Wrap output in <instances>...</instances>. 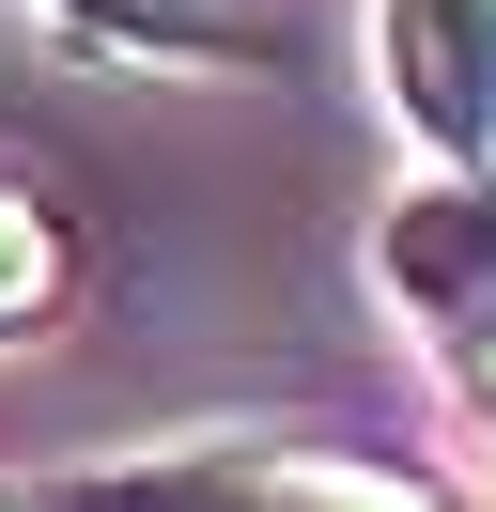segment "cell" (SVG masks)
<instances>
[{
  "label": "cell",
  "mask_w": 496,
  "mask_h": 512,
  "mask_svg": "<svg viewBox=\"0 0 496 512\" xmlns=\"http://www.w3.org/2000/svg\"><path fill=\"white\" fill-rule=\"evenodd\" d=\"M372 78L450 171L496 156V0H372Z\"/></svg>",
  "instance_id": "cell-1"
},
{
  "label": "cell",
  "mask_w": 496,
  "mask_h": 512,
  "mask_svg": "<svg viewBox=\"0 0 496 512\" xmlns=\"http://www.w3.org/2000/svg\"><path fill=\"white\" fill-rule=\"evenodd\" d=\"M372 280H388V311L419 326V342H481V326H496V187H481V171L403 187L388 233H372Z\"/></svg>",
  "instance_id": "cell-2"
},
{
  "label": "cell",
  "mask_w": 496,
  "mask_h": 512,
  "mask_svg": "<svg viewBox=\"0 0 496 512\" xmlns=\"http://www.w3.org/2000/svg\"><path fill=\"white\" fill-rule=\"evenodd\" d=\"M47 16L109 63H186V78H233L279 47V0H47Z\"/></svg>",
  "instance_id": "cell-3"
},
{
  "label": "cell",
  "mask_w": 496,
  "mask_h": 512,
  "mask_svg": "<svg viewBox=\"0 0 496 512\" xmlns=\"http://www.w3.org/2000/svg\"><path fill=\"white\" fill-rule=\"evenodd\" d=\"M62 280H78V233H62V202L0 171V342H47Z\"/></svg>",
  "instance_id": "cell-4"
},
{
  "label": "cell",
  "mask_w": 496,
  "mask_h": 512,
  "mask_svg": "<svg viewBox=\"0 0 496 512\" xmlns=\"http://www.w3.org/2000/svg\"><path fill=\"white\" fill-rule=\"evenodd\" d=\"M465 388H481V419H496V326H481V342H465Z\"/></svg>",
  "instance_id": "cell-5"
}]
</instances>
